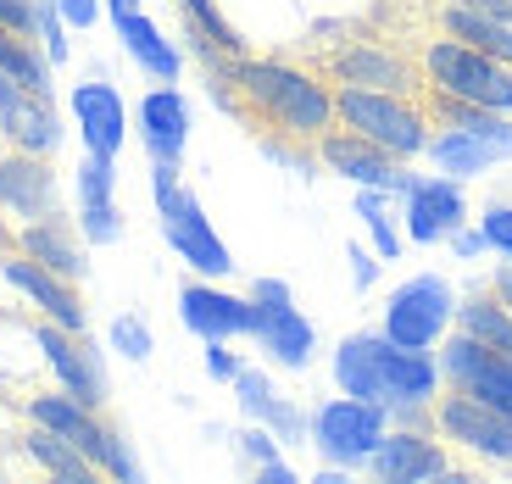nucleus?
<instances>
[{
	"label": "nucleus",
	"instance_id": "nucleus-26",
	"mask_svg": "<svg viewBox=\"0 0 512 484\" xmlns=\"http://www.w3.org/2000/svg\"><path fill=\"white\" fill-rule=\"evenodd\" d=\"M423 23L512 67V23H501V17L474 12V6H462V0H423Z\"/></svg>",
	"mask_w": 512,
	"mask_h": 484
},
{
	"label": "nucleus",
	"instance_id": "nucleus-19",
	"mask_svg": "<svg viewBox=\"0 0 512 484\" xmlns=\"http://www.w3.org/2000/svg\"><path fill=\"white\" fill-rule=\"evenodd\" d=\"M256 306V323H251V340L256 351L268 357V368H284V373H301L312 368V357H318V329L307 323V312L295 301H279V306Z\"/></svg>",
	"mask_w": 512,
	"mask_h": 484
},
{
	"label": "nucleus",
	"instance_id": "nucleus-14",
	"mask_svg": "<svg viewBox=\"0 0 512 484\" xmlns=\"http://www.w3.org/2000/svg\"><path fill=\"white\" fill-rule=\"evenodd\" d=\"M0 279L12 284V290L34 306L39 318L62 323V329H73V334H90V312H84V295H78L73 279H62V273H51V268H39L34 256H23V251L0 256Z\"/></svg>",
	"mask_w": 512,
	"mask_h": 484
},
{
	"label": "nucleus",
	"instance_id": "nucleus-11",
	"mask_svg": "<svg viewBox=\"0 0 512 484\" xmlns=\"http://www.w3.org/2000/svg\"><path fill=\"white\" fill-rule=\"evenodd\" d=\"M34 345H39V357H45V368H51L56 390H67L73 401H84V407H95V412L106 407L112 384H106V362H101L90 334H73V329H62V323L39 318Z\"/></svg>",
	"mask_w": 512,
	"mask_h": 484
},
{
	"label": "nucleus",
	"instance_id": "nucleus-9",
	"mask_svg": "<svg viewBox=\"0 0 512 484\" xmlns=\"http://www.w3.org/2000/svg\"><path fill=\"white\" fill-rule=\"evenodd\" d=\"M156 223H162V240L173 245V256H179L195 279H229L234 273L229 245L212 229V217H206L201 195H195L190 184H179L167 201H156Z\"/></svg>",
	"mask_w": 512,
	"mask_h": 484
},
{
	"label": "nucleus",
	"instance_id": "nucleus-33",
	"mask_svg": "<svg viewBox=\"0 0 512 484\" xmlns=\"http://www.w3.org/2000/svg\"><path fill=\"white\" fill-rule=\"evenodd\" d=\"M106 345H112L117 357H128V362H151L156 334H151V323H145V318L123 312V318H112V323H106Z\"/></svg>",
	"mask_w": 512,
	"mask_h": 484
},
{
	"label": "nucleus",
	"instance_id": "nucleus-37",
	"mask_svg": "<svg viewBox=\"0 0 512 484\" xmlns=\"http://www.w3.org/2000/svg\"><path fill=\"white\" fill-rule=\"evenodd\" d=\"M256 423H268V429L279 434V446H307V407H295L290 395H273L268 412Z\"/></svg>",
	"mask_w": 512,
	"mask_h": 484
},
{
	"label": "nucleus",
	"instance_id": "nucleus-5",
	"mask_svg": "<svg viewBox=\"0 0 512 484\" xmlns=\"http://www.w3.org/2000/svg\"><path fill=\"white\" fill-rule=\"evenodd\" d=\"M390 429V412L379 401H357V395H329L307 412V446L318 451L323 468H346V473H362L373 457V446L384 440Z\"/></svg>",
	"mask_w": 512,
	"mask_h": 484
},
{
	"label": "nucleus",
	"instance_id": "nucleus-41",
	"mask_svg": "<svg viewBox=\"0 0 512 484\" xmlns=\"http://www.w3.org/2000/svg\"><path fill=\"white\" fill-rule=\"evenodd\" d=\"M201 345H206V351H201V357H206V379H212V384H234V373L245 368V357L234 351V340H201Z\"/></svg>",
	"mask_w": 512,
	"mask_h": 484
},
{
	"label": "nucleus",
	"instance_id": "nucleus-21",
	"mask_svg": "<svg viewBox=\"0 0 512 484\" xmlns=\"http://www.w3.org/2000/svg\"><path fill=\"white\" fill-rule=\"evenodd\" d=\"M67 106H73V128H78V140H84V151H95V156L123 151L128 106H123V95H117L112 78H84V84H73Z\"/></svg>",
	"mask_w": 512,
	"mask_h": 484
},
{
	"label": "nucleus",
	"instance_id": "nucleus-3",
	"mask_svg": "<svg viewBox=\"0 0 512 484\" xmlns=\"http://www.w3.org/2000/svg\"><path fill=\"white\" fill-rule=\"evenodd\" d=\"M407 56L418 62L423 84L440 95H457V101L490 106V112H512V67L496 56L462 45V39L440 34V28H407L401 34Z\"/></svg>",
	"mask_w": 512,
	"mask_h": 484
},
{
	"label": "nucleus",
	"instance_id": "nucleus-29",
	"mask_svg": "<svg viewBox=\"0 0 512 484\" xmlns=\"http://www.w3.org/2000/svg\"><path fill=\"white\" fill-rule=\"evenodd\" d=\"M451 329L512 351V306L501 301L496 290H468V295H457V318H451Z\"/></svg>",
	"mask_w": 512,
	"mask_h": 484
},
{
	"label": "nucleus",
	"instance_id": "nucleus-25",
	"mask_svg": "<svg viewBox=\"0 0 512 484\" xmlns=\"http://www.w3.org/2000/svg\"><path fill=\"white\" fill-rule=\"evenodd\" d=\"M112 28H117V39H123L128 62L140 67L151 84H179V78H184V51H179V39H167L162 28H156L151 12L112 17Z\"/></svg>",
	"mask_w": 512,
	"mask_h": 484
},
{
	"label": "nucleus",
	"instance_id": "nucleus-1",
	"mask_svg": "<svg viewBox=\"0 0 512 484\" xmlns=\"http://www.w3.org/2000/svg\"><path fill=\"white\" fill-rule=\"evenodd\" d=\"M229 78L240 123L251 134H284V140L318 145L340 117H334V84L318 67H301L290 56H229L218 67Z\"/></svg>",
	"mask_w": 512,
	"mask_h": 484
},
{
	"label": "nucleus",
	"instance_id": "nucleus-45",
	"mask_svg": "<svg viewBox=\"0 0 512 484\" xmlns=\"http://www.w3.org/2000/svg\"><path fill=\"white\" fill-rule=\"evenodd\" d=\"M56 12L67 17V28H78V34H90V28L101 23L106 0H56Z\"/></svg>",
	"mask_w": 512,
	"mask_h": 484
},
{
	"label": "nucleus",
	"instance_id": "nucleus-2",
	"mask_svg": "<svg viewBox=\"0 0 512 484\" xmlns=\"http://www.w3.org/2000/svg\"><path fill=\"white\" fill-rule=\"evenodd\" d=\"M334 390L357 395V401H379V407H396V401H435L446 390L440 379L435 351H407L396 345L384 329H357L334 345L329 357Z\"/></svg>",
	"mask_w": 512,
	"mask_h": 484
},
{
	"label": "nucleus",
	"instance_id": "nucleus-44",
	"mask_svg": "<svg viewBox=\"0 0 512 484\" xmlns=\"http://www.w3.org/2000/svg\"><path fill=\"white\" fill-rule=\"evenodd\" d=\"M446 245H451V256H457V262H479V256H490V245H485V234H479V223H462V229H451Z\"/></svg>",
	"mask_w": 512,
	"mask_h": 484
},
{
	"label": "nucleus",
	"instance_id": "nucleus-43",
	"mask_svg": "<svg viewBox=\"0 0 512 484\" xmlns=\"http://www.w3.org/2000/svg\"><path fill=\"white\" fill-rule=\"evenodd\" d=\"M34 17H39V0H0V34L34 39Z\"/></svg>",
	"mask_w": 512,
	"mask_h": 484
},
{
	"label": "nucleus",
	"instance_id": "nucleus-35",
	"mask_svg": "<svg viewBox=\"0 0 512 484\" xmlns=\"http://www.w3.org/2000/svg\"><path fill=\"white\" fill-rule=\"evenodd\" d=\"M229 390H234V401H240V418H251V423H256L262 412H268V401L279 395V384H273V373H268V368H251V362H245V368L234 373Z\"/></svg>",
	"mask_w": 512,
	"mask_h": 484
},
{
	"label": "nucleus",
	"instance_id": "nucleus-7",
	"mask_svg": "<svg viewBox=\"0 0 512 484\" xmlns=\"http://www.w3.org/2000/svg\"><path fill=\"white\" fill-rule=\"evenodd\" d=\"M451 318H457V290L440 273H412V279H401L384 295L379 329L396 345H407V351H435L451 334Z\"/></svg>",
	"mask_w": 512,
	"mask_h": 484
},
{
	"label": "nucleus",
	"instance_id": "nucleus-30",
	"mask_svg": "<svg viewBox=\"0 0 512 484\" xmlns=\"http://www.w3.org/2000/svg\"><path fill=\"white\" fill-rule=\"evenodd\" d=\"M0 78H12L34 95H51L56 84V67L51 56L39 51V39H23V34H0Z\"/></svg>",
	"mask_w": 512,
	"mask_h": 484
},
{
	"label": "nucleus",
	"instance_id": "nucleus-28",
	"mask_svg": "<svg viewBox=\"0 0 512 484\" xmlns=\"http://www.w3.org/2000/svg\"><path fill=\"white\" fill-rule=\"evenodd\" d=\"M23 451H28V462H34V468H45L51 479H67V484H90V479H101V468H95V462L84 457V451H78L73 440H62V434H51V429H39V423H28Z\"/></svg>",
	"mask_w": 512,
	"mask_h": 484
},
{
	"label": "nucleus",
	"instance_id": "nucleus-50",
	"mask_svg": "<svg viewBox=\"0 0 512 484\" xmlns=\"http://www.w3.org/2000/svg\"><path fill=\"white\" fill-rule=\"evenodd\" d=\"M106 12H112V17H128V12H145V0H106Z\"/></svg>",
	"mask_w": 512,
	"mask_h": 484
},
{
	"label": "nucleus",
	"instance_id": "nucleus-13",
	"mask_svg": "<svg viewBox=\"0 0 512 484\" xmlns=\"http://www.w3.org/2000/svg\"><path fill=\"white\" fill-rule=\"evenodd\" d=\"M368 473L379 484H429V479H457L446 440L429 429H384V440L373 446Z\"/></svg>",
	"mask_w": 512,
	"mask_h": 484
},
{
	"label": "nucleus",
	"instance_id": "nucleus-39",
	"mask_svg": "<svg viewBox=\"0 0 512 484\" xmlns=\"http://www.w3.org/2000/svg\"><path fill=\"white\" fill-rule=\"evenodd\" d=\"M234 451H240V457L251 462V468H262V462L284 457L279 434H273L268 423H251V418H245V423H240V434H234Z\"/></svg>",
	"mask_w": 512,
	"mask_h": 484
},
{
	"label": "nucleus",
	"instance_id": "nucleus-38",
	"mask_svg": "<svg viewBox=\"0 0 512 484\" xmlns=\"http://www.w3.org/2000/svg\"><path fill=\"white\" fill-rule=\"evenodd\" d=\"M101 473L106 479H117V484H140L145 479V468H140V457H134V446H128V434L117 429H106V451H101Z\"/></svg>",
	"mask_w": 512,
	"mask_h": 484
},
{
	"label": "nucleus",
	"instance_id": "nucleus-40",
	"mask_svg": "<svg viewBox=\"0 0 512 484\" xmlns=\"http://www.w3.org/2000/svg\"><path fill=\"white\" fill-rule=\"evenodd\" d=\"M479 234H485L490 256L512 262V201H490L485 212H479Z\"/></svg>",
	"mask_w": 512,
	"mask_h": 484
},
{
	"label": "nucleus",
	"instance_id": "nucleus-18",
	"mask_svg": "<svg viewBox=\"0 0 512 484\" xmlns=\"http://www.w3.org/2000/svg\"><path fill=\"white\" fill-rule=\"evenodd\" d=\"M0 212L12 223H34L45 212H62V184H56L51 156H28V151L0 156Z\"/></svg>",
	"mask_w": 512,
	"mask_h": 484
},
{
	"label": "nucleus",
	"instance_id": "nucleus-31",
	"mask_svg": "<svg viewBox=\"0 0 512 484\" xmlns=\"http://www.w3.org/2000/svg\"><path fill=\"white\" fill-rule=\"evenodd\" d=\"M390 201H396V195H384V190H357V217H362V229H368L373 251H379L384 262H396L401 245H407V234L396 229V212H390Z\"/></svg>",
	"mask_w": 512,
	"mask_h": 484
},
{
	"label": "nucleus",
	"instance_id": "nucleus-12",
	"mask_svg": "<svg viewBox=\"0 0 512 484\" xmlns=\"http://www.w3.org/2000/svg\"><path fill=\"white\" fill-rule=\"evenodd\" d=\"M435 434L446 446H462L485 462H512V418L462 390H440L435 395Z\"/></svg>",
	"mask_w": 512,
	"mask_h": 484
},
{
	"label": "nucleus",
	"instance_id": "nucleus-34",
	"mask_svg": "<svg viewBox=\"0 0 512 484\" xmlns=\"http://www.w3.org/2000/svg\"><path fill=\"white\" fill-rule=\"evenodd\" d=\"M73 28H67V17L56 12V0H39V17H34V39H39V51L51 56V67H67L73 62Z\"/></svg>",
	"mask_w": 512,
	"mask_h": 484
},
{
	"label": "nucleus",
	"instance_id": "nucleus-10",
	"mask_svg": "<svg viewBox=\"0 0 512 484\" xmlns=\"http://www.w3.org/2000/svg\"><path fill=\"white\" fill-rule=\"evenodd\" d=\"M318 167L323 173H334V179H346V184H357V190H384V195H407L412 190V173L401 156H390L384 145H373V140H362V134H351V128H340L334 123L329 134H323L318 145Z\"/></svg>",
	"mask_w": 512,
	"mask_h": 484
},
{
	"label": "nucleus",
	"instance_id": "nucleus-17",
	"mask_svg": "<svg viewBox=\"0 0 512 484\" xmlns=\"http://www.w3.org/2000/svg\"><path fill=\"white\" fill-rule=\"evenodd\" d=\"M401 217H407V240L412 245H440L451 229L468 223V195L446 173H418L412 190L401 195Z\"/></svg>",
	"mask_w": 512,
	"mask_h": 484
},
{
	"label": "nucleus",
	"instance_id": "nucleus-23",
	"mask_svg": "<svg viewBox=\"0 0 512 484\" xmlns=\"http://www.w3.org/2000/svg\"><path fill=\"white\" fill-rule=\"evenodd\" d=\"M423 156L435 162V173H446V179L468 184V179H485V173H496V167L512 162L507 145L485 140V134H468V128H429V145H423Z\"/></svg>",
	"mask_w": 512,
	"mask_h": 484
},
{
	"label": "nucleus",
	"instance_id": "nucleus-42",
	"mask_svg": "<svg viewBox=\"0 0 512 484\" xmlns=\"http://www.w3.org/2000/svg\"><path fill=\"white\" fill-rule=\"evenodd\" d=\"M346 262H351V284H357V290L368 295L373 284H379L384 256H379V251H368V245H357V240H351V245H346Z\"/></svg>",
	"mask_w": 512,
	"mask_h": 484
},
{
	"label": "nucleus",
	"instance_id": "nucleus-48",
	"mask_svg": "<svg viewBox=\"0 0 512 484\" xmlns=\"http://www.w3.org/2000/svg\"><path fill=\"white\" fill-rule=\"evenodd\" d=\"M462 6H474V12H490L501 23H512V0H462Z\"/></svg>",
	"mask_w": 512,
	"mask_h": 484
},
{
	"label": "nucleus",
	"instance_id": "nucleus-16",
	"mask_svg": "<svg viewBox=\"0 0 512 484\" xmlns=\"http://www.w3.org/2000/svg\"><path fill=\"white\" fill-rule=\"evenodd\" d=\"M0 134L12 151H28V156H56L67 140L62 128V112L51 106V95H34L12 78H0Z\"/></svg>",
	"mask_w": 512,
	"mask_h": 484
},
{
	"label": "nucleus",
	"instance_id": "nucleus-24",
	"mask_svg": "<svg viewBox=\"0 0 512 484\" xmlns=\"http://www.w3.org/2000/svg\"><path fill=\"white\" fill-rule=\"evenodd\" d=\"M28 423H39V429H51V434H62V440H73V446L84 451L95 468H101L106 429H112V423H106L95 407L73 401L67 390H45V395H28Z\"/></svg>",
	"mask_w": 512,
	"mask_h": 484
},
{
	"label": "nucleus",
	"instance_id": "nucleus-4",
	"mask_svg": "<svg viewBox=\"0 0 512 484\" xmlns=\"http://www.w3.org/2000/svg\"><path fill=\"white\" fill-rule=\"evenodd\" d=\"M312 67L334 90H390L423 95V73L407 56V45L390 34H346V39H312Z\"/></svg>",
	"mask_w": 512,
	"mask_h": 484
},
{
	"label": "nucleus",
	"instance_id": "nucleus-32",
	"mask_svg": "<svg viewBox=\"0 0 512 484\" xmlns=\"http://www.w3.org/2000/svg\"><path fill=\"white\" fill-rule=\"evenodd\" d=\"M73 195H78V206L117 201V156L84 151V162H78V173H73Z\"/></svg>",
	"mask_w": 512,
	"mask_h": 484
},
{
	"label": "nucleus",
	"instance_id": "nucleus-8",
	"mask_svg": "<svg viewBox=\"0 0 512 484\" xmlns=\"http://www.w3.org/2000/svg\"><path fill=\"white\" fill-rule=\"evenodd\" d=\"M435 362H440L446 390L474 395V401H485V407H496V412H507V418H512V351L451 329L446 340L435 345Z\"/></svg>",
	"mask_w": 512,
	"mask_h": 484
},
{
	"label": "nucleus",
	"instance_id": "nucleus-20",
	"mask_svg": "<svg viewBox=\"0 0 512 484\" xmlns=\"http://www.w3.org/2000/svg\"><path fill=\"white\" fill-rule=\"evenodd\" d=\"M134 123H140L145 162H179L184 167V151H190V101H184L179 84L145 90L140 106H134Z\"/></svg>",
	"mask_w": 512,
	"mask_h": 484
},
{
	"label": "nucleus",
	"instance_id": "nucleus-22",
	"mask_svg": "<svg viewBox=\"0 0 512 484\" xmlns=\"http://www.w3.org/2000/svg\"><path fill=\"white\" fill-rule=\"evenodd\" d=\"M17 251L34 256L39 268L62 273V279H73V284L90 273L84 234H78V223L67 212H45V217H34V223H17Z\"/></svg>",
	"mask_w": 512,
	"mask_h": 484
},
{
	"label": "nucleus",
	"instance_id": "nucleus-27",
	"mask_svg": "<svg viewBox=\"0 0 512 484\" xmlns=\"http://www.w3.org/2000/svg\"><path fill=\"white\" fill-rule=\"evenodd\" d=\"M179 17H184V45H190V56L206 73H218L229 56H245L240 28L223 17L218 0H179Z\"/></svg>",
	"mask_w": 512,
	"mask_h": 484
},
{
	"label": "nucleus",
	"instance_id": "nucleus-36",
	"mask_svg": "<svg viewBox=\"0 0 512 484\" xmlns=\"http://www.w3.org/2000/svg\"><path fill=\"white\" fill-rule=\"evenodd\" d=\"M78 234H84V245H117L123 240V206L117 201H90L78 206Z\"/></svg>",
	"mask_w": 512,
	"mask_h": 484
},
{
	"label": "nucleus",
	"instance_id": "nucleus-47",
	"mask_svg": "<svg viewBox=\"0 0 512 484\" xmlns=\"http://www.w3.org/2000/svg\"><path fill=\"white\" fill-rule=\"evenodd\" d=\"M256 473V484H295V468L284 457H273V462H262V468H251Z\"/></svg>",
	"mask_w": 512,
	"mask_h": 484
},
{
	"label": "nucleus",
	"instance_id": "nucleus-15",
	"mask_svg": "<svg viewBox=\"0 0 512 484\" xmlns=\"http://www.w3.org/2000/svg\"><path fill=\"white\" fill-rule=\"evenodd\" d=\"M179 323L195 340H251L256 306L251 295H229L218 279L179 284Z\"/></svg>",
	"mask_w": 512,
	"mask_h": 484
},
{
	"label": "nucleus",
	"instance_id": "nucleus-46",
	"mask_svg": "<svg viewBox=\"0 0 512 484\" xmlns=\"http://www.w3.org/2000/svg\"><path fill=\"white\" fill-rule=\"evenodd\" d=\"M245 295H251V301H262V306L295 301V295H290V284H284V279H251V290H245Z\"/></svg>",
	"mask_w": 512,
	"mask_h": 484
},
{
	"label": "nucleus",
	"instance_id": "nucleus-6",
	"mask_svg": "<svg viewBox=\"0 0 512 484\" xmlns=\"http://www.w3.org/2000/svg\"><path fill=\"white\" fill-rule=\"evenodd\" d=\"M334 117L340 128L362 134V140L384 145L401 162H418L429 145V117H423L418 95H390V90H334Z\"/></svg>",
	"mask_w": 512,
	"mask_h": 484
},
{
	"label": "nucleus",
	"instance_id": "nucleus-49",
	"mask_svg": "<svg viewBox=\"0 0 512 484\" xmlns=\"http://www.w3.org/2000/svg\"><path fill=\"white\" fill-rule=\"evenodd\" d=\"M490 290H496V295H501V301H507V306H512V262H501V268H496V273H490Z\"/></svg>",
	"mask_w": 512,
	"mask_h": 484
}]
</instances>
